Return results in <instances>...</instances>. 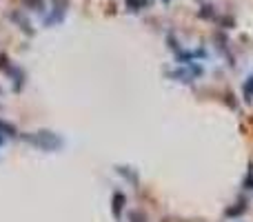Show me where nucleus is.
<instances>
[{"label": "nucleus", "mask_w": 253, "mask_h": 222, "mask_svg": "<svg viewBox=\"0 0 253 222\" xmlns=\"http://www.w3.org/2000/svg\"><path fill=\"white\" fill-rule=\"evenodd\" d=\"M245 96L249 98V100L253 98V78H249V80H247V85H245Z\"/></svg>", "instance_id": "f257e3e1"}, {"label": "nucleus", "mask_w": 253, "mask_h": 222, "mask_svg": "<svg viewBox=\"0 0 253 222\" xmlns=\"http://www.w3.org/2000/svg\"><path fill=\"white\" fill-rule=\"evenodd\" d=\"M114 200H116V216H118V211H120V209H123V202H125V196H123V193H116V198H114Z\"/></svg>", "instance_id": "f03ea898"}]
</instances>
